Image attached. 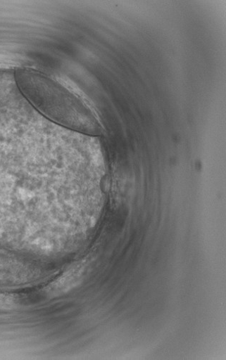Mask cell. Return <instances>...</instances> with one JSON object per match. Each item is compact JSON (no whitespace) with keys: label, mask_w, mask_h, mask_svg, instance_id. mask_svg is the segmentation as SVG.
Here are the masks:
<instances>
[{"label":"cell","mask_w":226,"mask_h":360,"mask_svg":"<svg viewBox=\"0 0 226 360\" xmlns=\"http://www.w3.org/2000/svg\"><path fill=\"white\" fill-rule=\"evenodd\" d=\"M15 81L23 96L44 115L72 129H94L84 120L89 117L84 115L87 110L82 105L49 77L32 70L20 69L15 72Z\"/></svg>","instance_id":"obj_1"},{"label":"cell","mask_w":226,"mask_h":360,"mask_svg":"<svg viewBox=\"0 0 226 360\" xmlns=\"http://www.w3.org/2000/svg\"><path fill=\"white\" fill-rule=\"evenodd\" d=\"M84 270L82 264L70 268L47 287V293L52 296L60 295L73 289L81 282L84 274Z\"/></svg>","instance_id":"obj_2"},{"label":"cell","mask_w":226,"mask_h":360,"mask_svg":"<svg viewBox=\"0 0 226 360\" xmlns=\"http://www.w3.org/2000/svg\"><path fill=\"white\" fill-rule=\"evenodd\" d=\"M18 305L17 298L9 294H0V309H8Z\"/></svg>","instance_id":"obj_3"}]
</instances>
